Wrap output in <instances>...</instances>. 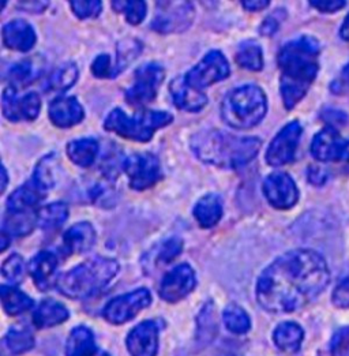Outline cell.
Wrapping results in <instances>:
<instances>
[{"label": "cell", "mask_w": 349, "mask_h": 356, "mask_svg": "<svg viewBox=\"0 0 349 356\" xmlns=\"http://www.w3.org/2000/svg\"><path fill=\"white\" fill-rule=\"evenodd\" d=\"M266 111L265 92L257 85H243L225 96L221 104V118L234 129L247 130L259 124Z\"/></svg>", "instance_id": "cell-5"}, {"label": "cell", "mask_w": 349, "mask_h": 356, "mask_svg": "<svg viewBox=\"0 0 349 356\" xmlns=\"http://www.w3.org/2000/svg\"><path fill=\"white\" fill-rule=\"evenodd\" d=\"M330 355L349 356V326L337 330L330 343Z\"/></svg>", "instance_id": "cell-41"}, {"label": "cell", "mask_w": 349, "mask_h": 356, "mask_svg": "<svg viewBox=\"0 0 349 356\" xmlns=\"http://www.w3.org/2000/svg\"><path fill=\"white\" fill-rule=\"evenodd\" d=\"M48 6V3H42V1H35V3H32V1H28V3H22L21 4V7L22 8H25L26 11H29V13H41V11H44L45 10V7Z\"/></svg>", "instance_id": "cell-50"}, {"label": "cell", "mask_w": 349, "mask_h": 356, "mask_svg": "<svg viewBox=\"0 0 349 356\" xmlns=\"http://www.w3.org/2000/svg\"><path fill=\"white\" fill-rule=\"evenodd\" d=\"M78 79V67L74 63L62 65L56 72H54L47 81V90L54 92H65Z\"/></svg>", "instance_id": "cell-34"}, {"label": "cell", "mask_w": 349, "mask_h": 356, "mask_svg": "<svg viewBox=\"0 0 349 356\" xmlns=\"http://www.w3.org/2000/svg\"><path fill=\"white\" fill-rule=\"evenodd\" d=\"M150 303L152 293L146 288H140L134 292L112 299L105 306L103 316L105 320L113 325H122L133 320L143 309L149 307Z\"/></svg>", "instance_id": "cell-11"}, {"label": "cell", "mask_w": 349, "mask_h": 356, "mask_svg": "<svg viewBox=\"0 0 349 356\" xmlns=\"http://www.w3.org/2000/svg\"><path fill=\"white\" fill-rule=\"evenodd\" d=\"M164 69L156 62L140 66L134 74L133 86L126 92L127 103L131 106H146L153 102L164 81Z\"/></svg>", "instance_id": "cell-8"}, {"label": "cell", "mask_w": 349, "mask_h": 356, "mask_svg": "<svg viewBox=\"0 0 349 356\" xmlns=\"http://www.w3.org/2000/svg\"><path fill=\"white\" fill-rule=\"evenodd\" d=\"M222 320L228 330L236 334L247 333L251 327V321L245 310L236 305H229L222 314Z\"/></svg>", "instance_id": "cell-36"}, {"label": "cell", "mask_w": 349, "mask_h": 356, "mask_svg": "<svg viewBox=\"0 0 349 356\" xmlns=\"http://www.w3.org/2000/svg\"><path fill=\"white\" fill-rule=\"evenodd\" d=\"M332 302L339 309H349V276L334 288Z\"/></svg>", "instance_id": "cell-44"}, {"label": "cell", "mask_w": 349, "mask_h": 356, "mask_svg": "<svg viewBox=\"0 0 349 356\" xmlns=\"http://www.w3.org/2000/svg\"><path fill=\"white\" fill-rule=\"evenodd\" d=\"M7 187V171H6V167L1 165V193H4Z\"/></svg>", "instance_id": "cell-53"}, {"label": "cell", "mask_w": 349, "mask_h": 356, "mask_svg": "<svg viewBox=\"0 0 349 356\" xmlns=\"http://www.w3.org/2000/svg\"><path fill=\"white\" fill-rule=\"evenodd\" d=\"M97 346L95 334L86 326H78L71 330L66 344V356H95Z\"/></svg>", "instance_id": "cell-27"}, {"label": "cell", "mask_w": 349, "mask_h": 356, "mask_svg": "<svg viewBox=\"0 0 349 356\" xmlns=\"http://www.w3.org/2000/svg\"><path fill=\"white\" fill-rule=\"evenodd\" d=\"M262 143L257 137H238L218 130L198 133L191 140L195 156L218 168L238 170L252 161Z\"/></svg>", "instance_id": "cell-3"}, {"label": "cell", "mask_w": 349, "mask_h": 356, "mask_svg": "<svg viewBox=\"0 0 349 356\" xmlns=\"http://www.w3.org/2000/svg\"><path fill=\"white\" fill-rule=\"evenodd\" d=\"M69 218V208L63 202H54L41 208L37 213V224L47 231L62 227Z\"/></svg>", "instance_id": "cell-32"}, {"label": "cell", "mask_w": 349, "mask_h": 356, "mask_svg": "<svg viewBox=\"0 0 349 356\" xmlns=\"http://www.w3.org/2000/svg\"><path fill=\"white\" fill-rule=\"evenodd\" d=\"M0 296L3 309L8 316H19L35 306L32 298L11 285H1Z\"/></svg>", "instance_id": "cell-29"}, {"label": "cell", "mask_w": 349, "mask_h": 356, "mask_svg": "<svg viewBox=\"0 0 349 356\" xmlns=\"http://www.w3.org/2000/svg\"><path fill=\"white\" fill-rule=\"evenodd\" d=\"M123 170L129 177L130 186L140 191L154 186L163 177L160 161L152 153L131 154L123 161Z\"/></svg>", "instance_id": "cell-10"}, {"label": "cell", "mask_w": 349, "mask_h": 356, "mask_svg": "<svg viewBox=\"0 0 349 356\" xmlns=\"http://www.w3.org/2000/svg\"><path fill=\"white\" fill-rule=\"evenodd\" d=\"M119 272V264L112 258L96 257L58 279L56 286L71 299H85L102 292Z\"/></svg>", "instance_id": "cell-4"}, {"label": "cell", "mask_w": 349, "mask_h": 356, "mask_svg": "<svg viewBox=\"0 0 349 356\" xmlns=\"http://www.w3.org/2000/svg\"><path fill=\"white\" fill-rule=\"evenodd\" d=\"M329 282V266L320 254L293 250L262 272L257 283V300L270 313H293L314 302Z\"/></svg>", "instance_id": "cell-1"}, {"label": "cell", "mask_w": 349, "mask_h": 356, "mask_svg": "<svg viewBox=\"0 0 349 356\" xmlns=\"http://www.w3.org/2000/svg\"><path fill=\"white\" fill-rule=\"evenodd\" d=\"M1 107L4 116L11 122L35 120L40 113L41 100L35 92L18 97L17 89L14 86H8L3 92Z\"/></svg>", "instance_id": "cell-14"}, {"label": "cell", "mask_w": 349, "mask_h": 356, "mask_svg": "<svg viewBox=\"0 0 349 356\" xmlns=\"http://www.w3.org/2000/svg\"><path fill=\"white\" fill-rule=\"evenodd\" d=\"M236 62L250 72H259L263 67L262 48L255 41H245L236 52Z\"/></svg>", "instance_id": "cell-33"}, {"label": "cell", "mask_w": 349, "mask_h": 356, "mask_svg": "<svg viewBox=\"0 0 349 356\" xmlns=\"http://www.w3.org/2000/svg\"><path fill=\"white\" fill-rule=\"evenodd\" d=\"M242 6L248 11H261L269 6L268 0H247L243 1Z\"/></svg>", "instance_id": "cell-49"}, {"label": "cell", "mask_w": 349, "mask_h": 356, "mask_svg": "<svg viewBox=\"0 0 349 356\" xmlns=\"http://www.w3.org/2000/svg\"><path fill=\"white\" fill-rule=\"evenodd\" d=\"M103 356H108V355H103Z\"/></svg>", "instance_id": "cell-54"}, {"label": "cell", "mask_w": 349, "mask_h": 356, "mask_svg": "<svg viewBox=\"0 0 349 356\" xmlns=\"http://www.w3.org/2000/svg\"><path fill=\"white\" fill-rule=\"evenodd\" d=\"M194 6L190 1H159L152 29L163 33H181L194 21Z\"/></svg>", "instance_id": "cell-7"}, {"label": "cell", "mask_w": 349, "mask_h": 356, "mask_svg": "<svg viewBox=\"0 0 349 356\" xmlns=\"http://www.w3.org/2000/svg\"><path fill=\"white\" fill-rule=\"evenodd\" d=\"M183 242L179 238H171L165 243H163L161 249L159 251L157 261L160 264H170L174 258L181 252Z\"/></svg>", "instance_id": "cell-43"}, {"label": "cell", "mask_w": 349, "mask_h": 356, "mask_svg": "<svg viewBox=\"0 0 349 356\" xmlns=\"http://www.w3.org/2000/svg\"><path fill=\"white\" fill-rule=\"evenodd\" d=\"M92 72L97 76V78H109L113 76V72H112V66H111V58L103 54L99 55L93 65H92Z\"/></svg>", "instance_id": "cell-45"}, {"label": "cell", "mask_w": 349, "mask_h": 356, "mask_svg": "<svg viewBox=\"0 0 349 356\" xmlns=\"http://www.w3.org/2000/svg\"><path fill=\"white\" fill-rule=\"evenodd\" d=\"M38 212H21L10 213L4 217L1 231L7 232L10 236H25L31 234L37 222Z\"/></svg>", "instance_id": "cell-31"}, {"label": "cell", "mask_w": 349, "mask_h": 356, "mask_svg": "<svg viewBox=\"0 0 349 356\" xmlns=\"http://www.w3.org/2000/svg\"><path fill=\"white\" fill-rule=\"evenodd\" d=\"M58 270V258L51 251H40L31 261L29 272L35 284L41 291H48L52 285L58 283L56 280Z\"/></svg>", "instance_id": "cell-20"}, {"label": "cell", "mask_w": 349, "mask_h": 356, "mask_svg": "<svg viewBox=\"0 0 349 356\" xmlns=\"http://www.w3.org/2000/svg\"><path fill=\"white\" fill-rule=\"evenodd\" d=\"M11 239V236L7 234V232H4V231H1V235H0V249L1 251H4V250L7 249V246H8V241Z\"/></svg>", "instance_id": "cell-52"}, {"label": "cell", "mask_w": 349, "mask_h": 356, "mask_svg": "<svg viewBox=\"0 0 349 356\" xmlns=\"http://www.w3.org/2000/svg\"><path fill=\"white\" fill-rule=\"evenodd\" d=\"M38 75V69L32 59H25L18 62L10 69V79L15 85H26L32 82Z\"/></svg>", "instance_id": "cell-38"}, {"label": "cell", "mask_w": 349, "mask_h": 356, "mask_svg": "<svg viewBox=\"0 0 349 356\" xmlns=\"http://www.w3.org/2000/svg\"><path fill=\"white\" fill-rule=\"evenodd\" d=\"M69 310L59 302L44 300L33 314V323L38 329H47L69 320Z\"/></svg>", "instance_id": "cell-26"}, {"label": "cell", "mask_w": 349, "mask_h": 356, "mask_svg": "<svg viewBox=\"0 0 349 356\" xmlns=\"http://www.w3.org/2000/svg\"><path fill=\"white\" fill-rule=\"evenodd\" d=\"M310 4L320 13H336L346 7V1L343 0H314Z\"/></svg>", "instance_id": "cell-46"}, {"label": "cell", "mask_w": 349, "mask_h": 356, "mask_svg": "<svg viewBox=\"0 0 349 356\" xmlns=\"http://www.w3.org/2000/svg\"><path fill=\"white\" fill-rule=\"evenodd\" d=\"M3 42L7 48L19 51V52H28L35 47V29L31 24L22 19H14L3 26Z\"/></svg>", "instance_id": "cell-19"}, {"label": "cell", "mask_w": 349, "mask_h": 356, "mask_svg": "<svg viewBox=\"0 0 349 356\" xmlns=\"http://www.w3.org/2000/svg\"><path fill=\"white\" fill-rule=\"evenodd\" d=\"M44 191L40 190L35 181H28L22 187L17 188L7 200V212L21 213V212H35V208L42 200Z\"/></svg>", "instance_id": "cell-22"}, {"label": "cell", "mask_w": 349, "mask_h": 356, "mask_svg": "<svg viewBox=\"0 0 349 356\" xmlns=\"http://www.w3.org/2000/svg\"><path fill=\"white\" fill-rule=\"evenodd\" d=\"M302 133H303V129L299 122L295 120L288 123L268 147V152H266L268 164L272 167H279L293 161L298 146L300 143Z\"/></svg>", "instance_id": "cell-13"}, {"label": "cell", "mask_w": 349, "mask_h": 356, "mask_svg": "<svg viewBox=\"0 0 349 356\" xmlns=\"http://www.w3.org/2000/svg\"><path fill=\"white\" fill-rule=\"evenodd\" d=\"M277 29H279V21H277L273 15L268 17V18L262 22V25H261V28H259L261 35H263V36H272V35L276 33Z\"/></svg>", "instance_id": "cell-48"}, {"label": "cell", "mask_w": 349, "mask_h": 356, "mask_svg": "<svg viewBox=\"0 0 349 356\" xmlns=\"http://www.w3.org/2000/svg\"><path fill=\"white\" fill-rule=\"evenodd\" d=\"M49 118L58 127L67 129L82 122L85 112L75 97H58L49 104Z\"/></svg>", "instance_id": "cell-21"}, {"label": "cell", "mask_w": 349, "mask_h": 356, "mask_svg": "<svg viewBox=\"0 0 349 356\" xmlns=\"http://www.w3.org/2000/svg\"><path fill=\"white\" fill-rule=\"evenodd\" d=\"M231 67L227 58L221 51H210L202 60L194 66L190 72L184 75L186 82L194 89L204 90L210 85L224 81L229 76Z\"/></svg>", "instance_id": "cell-9"}, {"label": "cell", "mask_w": 349, "mask_h": 356, "mask_svg": "<svg viewBox=\"0 0 349 356\" xmlns=\"http://www.w3.org/2000/svg\"><path fill=\"white\" fill-rule=\"evenodd\" d=\"M112 7L117 11V13H123L126 15V19L129 21V24L133 25H138L142 22L146 17V3L145 1H113Z\"/></svg>", "instance_id": "cell-37"}, {"label": "cell", "mask_w": 349, "mask_h": 356, "mask_svg": "<svg viewBox=\"0 0 349 356\" xmlns=\"http://www.w3.org/2000/svg\"><path fill=\"white\" fill-rule=\"evenodd\" d=\"M311 153L322 163H343L349 165V140L333 127L319 131L311 143Z\"/></svg>", "instance_id": "cell-12"}, {"label": "cell", "mask_w": 349, "mask_h": 356, "mask_svg": "<svg viewBox=\"0 0 349 356\" xmlns=\"http://www.w3.org/2000/svg\"><path fill=\"white\" fill-rule=\"evenodd\" d=\"M319 42L302 36L286 42L279 54L281 96L286 109L295 107L309 92L319 70Z\"/></svg>", "instance_id": "cell-2"}, {"label": "cell", "mask_w": 349, "mask_h": 356, "mask_svg": "<svg viewBox=\"0 0 349 356\" xmlns=\"http://www.w3.org/2000/svg\"><path fill=\"white\" fill-rule=\"evenodd\" d=\"M6 346L11 354H24L35 347V337L26 327H14L6 336Z\"/></svg>", "instance_id": "cell-35"}, {"label": "cell", "mask_w": 349, "mask_h": 356, "mask_svg": "<svg viewBox=\"0 0 349 356\" xmlns=\"http://www.w3.org/2000/svg\"><path fill=\"white\" fill-rule=\"evenodd\" d=\"M305 339V332L300 325L295 322L279 323L273 333V340L277 348L286 354H295L300 350Z\"/></svg>", "instance_id": "cell-25"}, {"label": "cell", "mask_w": 349, "mask_h": 356, "mask_svg": "<svg viewBox=\"0 0 349 356\" xmlns=\"http://www.w3.org/2000/svg\"><path fill=\"white\" fill-rule=\"evenodd\" d=\"M263 194L276 209H291L299 200V190L288 174L276 172L263 181Z\"/></svg>", "instance_id": "cell-15"}, {"label": "cell", "mask_w": 349, "mask_h": 356, "mask_svg": "<svg viewBox=\"0 0 349 356\" xmlns=\"http://www.w3.org/2000/svg\"><path fill=\"white\" fill-rule=\"evenodd\" d=\"M127 350L131 356H156L159 350V327L153 321L137 325L127 336Z\"/></svg>", "instance_id": "cell-17"}, {"label": "cell", "mask_w": 349, "mask_h": 356, "mask_svg": "<svg viewBox=\"0 0 349 356\" xmlns=\"http://www.w3.org/2000/svg\"><path fill=\"white\" fill-rule=\"evenodd\" d=\"M99 143L93 138H82L71 141L67 145V154L72 163L79 167L88 168L97 160L99 156Z\"/></svg>", "instance_id": "cell-30"}, {"label": "cell", "mask_w": 349, "mask_h": 356, "mask_svg": "<svg viewBox=\"0 0 349 356\" xmlns=\"http://www.w3.org/2000/svg\"><path fill=\"white\" fill-rule=\"evenodd\" d=\"M96 242V231L89 222H78L63 235V245L67 254H81L92 249Z\"/></svg>", "instance_id": "cell-23"}, {"label": "cell", "mask_w": 349, "mask_h": 356, "mask_svg": "<svg viewBox=\"0 0 349 356\" xmlns=\"http://www.w3.org/2000/svg\"><path fill=\"white\" fill-rule=\"evenodd\" d=\"M134 40H129V44L126 42H122L119 45V56H117V69H116V74L119 72H122L126 65L133 60L134 58L138 56L140 51V45L138 42L133 44Z\"/></svg>", "instance_id": "cell-42"}, {"label": "cell", "mask_w": 349, "mask_h": 356, "mask_svg": "<svg viewBox=\"0 0 349 356\" xmlns=\"http://www.w3.org/2000/svg\"><path fill=\"white\" fill-rule=\"evenodd\" d=\"M340 36L343 40L349 41V14L347 15V18L344 19V24L341 25V29H340Z\"/></svg>", "instance_id": "cell-51"}, {"label": "cell", "mask_w": 349, "mask_h": 356, "mask_svg": "<svg viewBox=\"0 0 349 356\" xmlns=\"http://www.w3.org/2000/svg\"><path fill=\"white\" fill-rule=\"evenodd\" d=\"M172 115L164 111H145L134 116L126 115L124 111L115 108L105 119V130L120 137L147 143L153 138L156 130L171 124Z\"/></svg>", "instance_id": "cell-6"}, {"label": "cell", "mask_w": 349, "mask_h": 356, "mask_svg": "<svg viewBox=\"0 0 349 356\" xmlns=\"http://www.w3.org/2000/svg\"><path fill=\"white\" fill-rule=\"evenodd\" d=\"M1 273H3V277L7 279L8 282L14 284L21 283L25 277L24 258L18 254H13L11 257H8L1 266Z\"/></svg>", "instance_id": "cell-39"}, {"label": "cell", "mask_w": 349, "mask_h": 356, "mask_svg": "<svg viewBox=\"0 0 349 356\" xmlns=\"http://www.w3.org/2000/svg\"><path fill=\"white\" fill-rule=\"evenodd\" d=\"M332 90L336 93H349V63L343 69L340 78L332 85Z\"/></svg>", "instance_id": "cell-47"}, {"label": "cell", "mask_w": 349, "mask_h": 356, "mask_svg": "<svg viewBox=\"0 0 349 356\" xmlns=\"http://www.w3.org/2000/svg\"><path fill=\"white\" fill-rule=\"evenodd\" d=\"M195 285L197 279L193 268L187 264H181L164 276L160 285V296L165 302L174 303L191 293Z\"/></svg>", "instance_id": "cell-16"}, {"label": "cell", "mask_w": 349, "mask_h": 356, "mask_svg": "<svg viewBox=\"0 0 349 356\" xmlns=\"http://www.w3.org/2000/svg\"><path fill=\"white\" fill-rule=\"evenodd\" d=\"M70 6L74 14L81 19L95 18L100 15L103 8V3L95 1V0H76V1H71Z\"/></svg>", "instance_id": "cell-40"}, {"label": "cell", "mask_w": 349, "mask_h": 356, "mask_svg": "<svg viewBox=\"0 0 349 356\" xmlns=\"http://www.w3.org/2000/svg\"><path fill=\"white\" fill-rule=\"evenodd\" d=\"M170 92L174 106L187 112H198L208 104V96L198 89L190 86L184 76H177L171 82Z\"/></svg>", "instance_id": "cell-18"}, {"label": "cell", "mask_w": 349, "mask_h": 356, "mask_svg": "<svg viewBox=\"0 0 349 356\" xmlns=\"http://www.w3.org/2000/svg\"><path fill=\"white\" fill-rule=\"evenodd\" d=\"M60 178V160L58 154L49 153L44 156L35 165L33 181L44 193L54 188Z\"/></svg>", "instance_id": "cell-24"}, {"label": "cell", "mask_w": 349, "mask_h": 356, "mask_svg": "<svg viewBox=\"0 0 349 356\" xmlns=\"http://www.w3.org/2000/svg\"><path fill=\"white\" fill-rule=\"evenodd\" d=\"M194 216L202 228L214 227L222 217V201L216 194H208L202 197L195 208Z\"/></svg>", "instance_id": "cell-28"}]
</instances>
